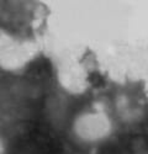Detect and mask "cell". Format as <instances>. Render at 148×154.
<instances>
[{"mask_svg":"<svg viewBox=\"0 0 148 154\" xmlns=\"http://www.w3.org/2000/svg\"><path fill=\"white\" fill-rule=\"evenodd\" d=\"M36 43L0 27V69L17 72L23 69L37 54Z\"/></svg>","mask_w":148,"mask_h":154,"instance_id":"6da1fadb","label":"cell"},{"mask_svg":"<svg viewBox=\"0 0 148 154\" xmlns=\"http://www.w3.org/2000/svg\"><path fill=\"white\" fill-rule=\"evenodd\" d=\"M73 133L83 143L95 144L104 142L114 132V122L104 111H83L74 119Z\"/></svg>","mask_w":148,"mask_h":154,"instance_id":"7a4b0ae2","label":"cell"},{"mask_svg":"<svg viewBox=\"0 0 148 154\" xmlns=\"http://www.w3.org/2000/svg\"><path fill=\"white\" fill-rule=\"evenodd\" d=\"M5 152H6L5 142H4V138H3V136L0 134V154H5Z\"/></svg>","mask_w":148,"mask_h":154,"instance_id":"3957f363","label":"cell"}]
</instances>
